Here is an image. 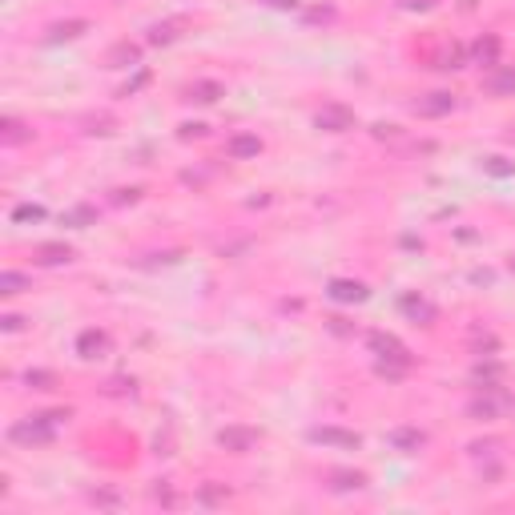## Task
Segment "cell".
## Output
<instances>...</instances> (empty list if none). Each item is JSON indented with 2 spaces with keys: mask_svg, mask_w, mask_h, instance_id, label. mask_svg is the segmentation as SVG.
Listing matches in <instances>:
<instances>
[{
  "mask_svg": "<svg viewBox=\"0 0 515 515\" xmlns=\"http://www.w3.org/2000/svg\"><path fill=\"white\" fill-rule=\"evenodd\" d=\"M270 4H274V8H290V4H294V0H270Z\"/></svg>",
  "mask_w": 515,
  "mask_h": 515,
  "instance_id": "29",
  "label": "cell"
},
{
  "mask_svg": "<svg viewBox=\"0 0 515 515\" xmlns=\"http://www.w3.org/2000/svg\"><path fill=\"white\" fill-rule=\"evenodd\" d=\"M28 382H37V391H45L48 382H52V375H41V371H37V375H28Z\"/></svg>",
  "mask_w": 515,
  "mask_h": 515,
  "instance_id": "27",
  "label": "cell"
},
{
  "mask_svg": "<svg viewBox=\"0 0 515 515\" xmlns=\"http://www.w3.org/2000/svg\"><path fill=\"white\" fill-rule=\"evenodd\" d=\"M487 89H492V93H499V97L515 93V69H499L492 81H487Z\"/></svg>",
  "mask_w": 515,
  "mask_h": 515,
  "instance_id": "12",
  "label": "cell"
},
{
  "mask_svg": "<svg viewBox=\"0 0 515 515\" xmlns=\"http://www.w3.org/2000/svg\"><path fill=\"white\" fill-rule=\"evenodd\" d=\"M69 258H72L69 246H41V262H45V266H61V262H69Z\"/></svg>",
  "mask_w": 515,
  "mask_h": 515,
  "instance_id": "14",
  "label": "cell"
},
{
  "mask_svg": "<svg viewBox=\"0 0 515 515\" xmlns=\"http://www.w3.org/2000/svg\"><path fill=\"white\" fill-rule=\"evenodd\" d=\"M310 439L314 443H334V447H358V435L354 431H338V427H318V431H310Z\"/></svg>",
  "mask_w": 515,
  "mask_h": 515,
  "instance_id": "7",
  "label": "cell"
},
{
  "mask_svg": "<svg viewBox=\"0 0 515 515\" xmlns=\"http://www.w3.org/2000/svg\"><path fill=\"white\" fill-rule=\"evenodd\" d=\"M415 109H419V117H443V113L455 109V97L451 93H431V97H422Z\"/></svg>",
  "mask_w": 515,
  "mask_h": 515,
  "instance_id": "5",
  "label": "cell"
},
{
  "mask_svg": "<svg viewBox=\"0 0 515 515\" xmlns=\"http://www.w3.org/2000/svg\"><path fill=\"white\" fill-rule=\"evenodd\" d=\"M471 415H475V419H492L495 402H492V398H475V402H471Z\"/></svg>",
  "mask_w": 515,
  "mask_h": 515,
  "instance_id": "20",
  "label": "cell"
},
{
  "mask_svg": "<svg viewBox=\"0 0 515 515\" xmlns=\"http://www.w3.org/2000/svg\"><path fill=\"white\" fill-rule=\"evenodd\" d=\"M24 286H28L24 274H4V278H0V294H21Z\"/></svg>",
  "mask_w": 515,
  "mask_h": 515,
  "instance_id": "18",
  "label": "cell"
},
{
  "mask_svg": "<svg viewBox=\"0 0 515 515\" xmlns=\"http://www.w3.org/2000/svg\"><path fill=\"white\" fill-rule=\"evenodd\" d=\"M314 121H318V129H327V133H347V129H354V113L342 109V105H327Z\"/></svg>",
  "mask_w": 515,
  "mask_h": 515,
  "instance_id": "3",
  "label": "cell"
},
{
  "mask_svg": "<svg viewBox=\"0 0 515 515\" xmlns=\"http://www.w3.org/2000/svg\"><path fill=\"white\" fill-rule=\"evenodd\" d=\"M65 419V411H48V415H37L28 422H17L12 427V439L17 443H48L57 435V422Z\"/></svg>",
  "mask_w": 515,
  "mask_h": 515,
  "instance_id": "1",
  "label": "cell"
},
{
  "mask_svg": "<svg viewBox=\"0 0 515 515\" xmlns=\"http://www.w3.org/2000/svg\"><path fill=\"white\" fill-rule=\"evenodd\" d=\"M149 41H153V45H165V41H173V24H157V28L149 32Z\"/></svg>",
  "mask_w": 515,
  "mask_h": 515,
  "instance_id": "22",
  "label": "cell"
},
{
  "mask_svg": "<svg viewBox=\"0 0 515 515\" xmlns=\"http://www.w3.org/2000/svg\"><path fill=\"white\" fill-rule=\"evenodd\" d=\"M402 314H411V318H422V322H431V318H435V306L422 302V298H402Z\"/></svg>",
  "mask_w": 515,
  "mask_h": 515,
  "instance_id": "13",
  "label": "cell"
},
{
  "mask_svg": "<svg viewBox=\"0 0 515 515\" xmlns=\"http://www.w3.org/2000/svg\"><path fill=\"white\" fill-rule=\"evenodd\" d=\"M217 443L226 447V451H250V447L258 443V435L254 431H242V427H230V431L217 435Z\"/></svg>",
  "mask_w": 515,
  "mask_h": 515,
  "instance_id": "8",
  "label": "cell"
},
{
  "mask_svg": "<svg viewBox=\"0 0 515 515\" xmlns=\"http://www.w3.org/2000/svg\"><path fill=\"white\" fill-rule=\"evenodd\" d=\"M487 173H495V177H507V173H512V165H503V157H487Z\"/></svg>",
  "mask_w": 515,
  "mask_h": 515,
  "instance_id": "25",
  "label": "cell"
},
{
  "mask_svg": "<svg viewBox=\"0 0 515 515\" xmlns=\"http://www.w3.org/2000/svg\"><path fill=\"white\" fill-rule=\"evenodd\" d=\"M65 222H69V226H85V222H93V210H85V206H81V210H72Z\"/></svg>",
  "mask_w": 515,
  "mask_h": 515,
  "instance_id": "26",
  "label": "cell"
},
{
  "mask_svg": "<svg viewBox=\"0 0 515 515\" xmlns=\"http://www.w3.org/2000/svg\"><path fill=\"white\" fill-rule=\"evenodd\" d=\"M334 479H338V483H334V487H342V492H347V487H362V483H367V479H362V475H351V471H338V475H334Z\"/></svg>",
  "mask_w": 515,
  "mask_h": 515,
  "instance_id": "21",
  "label": "cell"
},
{
  "mask_svg": "<svg viewBox=\"0 0 515 515\" xmlns=\"http://www.w3.org/2000/svg\"><path fill=\"white\" fill-rule=\"evenodd\" d=\"M391 439H395L398 451H419V447H422V435H419V431H395Z\"/></svg>",
  "mask_w": 515,
  "mask_h": 515,
  "instance_id": "16",
  "label": "cell"
},
{
  "mask_svg": "<svg viewBox=\"0 0 515 515\" xmlns=\"http://www.w3.org/2000/svg\"><path fill=\"white\" fill-rule=\"evenodd\" d=\"M459 61H463V52H459V48H451V52H443V57H439V69H459Z\"/></svg>",
  "mask_w": 515,
  "mask_h": 515,
  "instance_id": "24",
  "label": "cell"
},
{
  "mask_svg": "<svg viewBox=\"0 0 515 515\" xmlns=\"http://www.w3.org/2000/svg\"><path fill=\"white\" fill-rule=\"evenodd\" d=\"M258 153H262V141L250 137V133H237L230 141V157H258Z\"/></svg>",
  "mask_w": 515,
  "mask_h": 515,
  "instance_id": "9",
  "label": "cell"
},
{
  "mask_svg": "<svg viewBox=\"0 0 515 515\" xmlns=\"http://www.w3.org/2000/svg\"><path fill=\"white\" fill-rule=\"evenodd\" d=\"M4 141H24V125H21V121H4Z\"/></svg>",
  "mask_w": 515,
  "mask_h": 515,
  "instance_id": "23",
  "label": "cell"
},
{
  "mask_svg": "<svg viewBox=\"0 0 515 515\" xmlns=\"http://www.w3.org/2000/svg\"><path fill=\"white\" fill-rule=\"evenodd\" d=\"M330 298H334V302H362V298H367V286H362V282L334 278L330 282Z\"/></svg>",
  "mask_w": 515,
  "mask_h": 515,
  "instance_id": "6",
  "label": "cell"
},
{
  "mask_svg": "<svg viewBox=\"0 0 515 515\" xmlns=\"http://www.w3.org/2000/svg\"><path fill=\"white\" fill-rule=\"evenodd\" d=\"M371 347L378 351V358H382V362H395L398 371H402V367H411V354L402 351L391 334H371ZM398 371H395V375H398Z\"/></svg>",
  "mask_w": 515,
  "mask_h": 515,
  "instance_id": "2",
  "label": "cell"
},
{
  "mask_svg": "<svg viewBox=\"0 0 515 515\" xmlns=\"http://www.w3.org/2000/svg\"><path fill=\"white\" fill-rule=\"evenodd\" d=\"M105 351H109V334H105V330H85V334L77 338V354H81V358H101Z\"/></svg>",
  "mask_w": 515,
  "mask_h": 515,
  "instance_id": "4",
  "label": "cell"
},
{
  "mask_svg": "<svg viewBox=\"0 0 515 515\" xmlns=\"http://www.w3.org/2000/svg\"><path fill=\"white\" fill-rule=\"evenodd\" d=\"M471 52H475L479 65H495V57H499V41H495V37H483V41H475Z\"/></svg>",
  "mask_w": 515,
  "mask_h": 515,
  "instance_id": "10",
  "label": "cell"
},
{
  "mask_svg": "<svg viewBox=\"0 0 515 515\" xmlns=\"http://www.w3.org/2000/svg\"><path fill=\"white\" fill-rule=\"evenodd\" d=\"M41 217H45L41 206H17L12 210V222H41Z\"/></svg>",
  "mask_w": 515,
  "mask_h": 515,
  "instance_id": "19",
  "label": "cell"
},
{
  "mask_svg": "<svg viewBox=\"0 0 515 515\" xmlns=\"http://www.w3.org/2000/svg\"><path fill=\"white\" fill-rule=\"evenodd\" d=\"M89 24L85 21H69V24H57V28H48V41L57 45V41H72V37H81Z\"/></svg>",
  "mask_w": 515,
  "mask_h": 515,
  "instance_id": "11",
  "label": "cell"
},
{
  "mask_svg": "<svg viewBox=\"0 0 515 515\" xmlns=\"http://www.w3.org/2000/svg\"><path fill=\"white\" fill-rule=\"evenodd\" d=\"M202 499H206V503H217V499H222V492H217V487H206V492H202Z\"/></svg>",
  "mask_w": 515,
  "mask_h": 515,
  "instance_id": "28",
  "label": "cell"
},
{
  "mask_svg": "<svg viewBox=\"0 0 515 515\" xmlns=\"http://www.w3.org/2000/svg\"><path fill=\"white\" fill-rule=\"evenodd\" d=\"M189 97H193V101H206V105H210V101H217V97H222V85H213V81H202V85H193V89H189Z\"/></svg>",
  "mask_w": 515,
  "mask_h": 515,
  "instance_id": "15",
  "label": "cell"
},
{
  "mask_svg": "<svg viewBox=\"0 0 515 515\" xmlns=\"http://www.w3.org/2000/svg\"><path fill=\"white\" fill-rule=\"evenodd\" d=\"M137 57H141V52H137V45H117V48H113V57H109V61H113V65H133Z\"/></svg>",
  "mask_w": 515,
  "mask_h": 515,
  "instance_id": "17",
  "label": "cell"
}]
</instances>
